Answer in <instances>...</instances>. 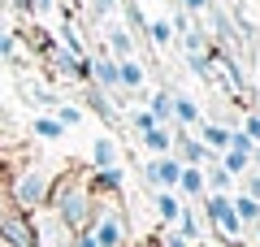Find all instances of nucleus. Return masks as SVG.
Masks as SVG:
<instances>
[{"mask_svg":"<svg viewBox=\"0 0 260 247\" xmlns=\"http://www.w3.org/2000/svg\"><path fill=\"white\" fill-rule=\"evenodd\" d=\"M13 52V35H0V56H9Z\"/></svg>","mask_w":260,"mask_h":247,"instance_id":"nucleus-35","label":"nucleus"},{"mask_svg":"<svg viewBox=\"0 0 260 247\" xmlns=\"http://www.w3.org/2000/svg\"><path fill=\"white\" fill-rule=\"evenodd\" d=\"M178 187H182L186 195H204V169H200V165H182Z\"/></svg>","mask_w":260,"mask_h":247,"instance_id":"nucleus-10","label":"nucleus"},{"mask_svg":"<svg viewBox=\"0 0 260 247\" xmlns=\"http://www.w3.org/2000/svg\"><path fill=\"white\" fill-rule=\"evenodd\" d=\"M230 204H234V212H239L243 226H256V221H260V200H251V195H239V200H230Z\"/></svg>","mask_w":260,"mask_h":247,"instance_id":"nucleus-13","label":"nucleus"},{"mask_svg":"<svg viewBox=\"0 0 260 247\" xmlns=\"http://www.w3.org/2000/svg\"><path fill=\"white\" fill-rule=\"evenodd\" d=\"M174 113L182 126H195L200 121V109H195V100H186V96H174Z\"/></svg>","mask_w":260,"mask_h":247,"instance_id":"nucleus-16","label":"nucleus"},{"mask_svg":"<svg viewBox=\"0 0 260 247\" xmlns=\"http://www.w3.org/2000/svg\"><path fill=\"white\" fill-rule=\"evenodd\" d=\"M251 161L260 165V139H256V143H251Z\"/></svg>","mask_w":260,"mask_h":247,"instance_id":"nucleus-36","label":"nucleus"},{"mask_svg":"<svg viewBox=\"0 0 260 247\" xmlns=\"http://www.w3.org/2000/svg\"><path fill=\"white\" fill-rule=\"evenodd\" d=\"M87 100H91V109L100 113L104 121H117V113H113V104L104 100V91H100V87H87Z\"/></svg>","mask_w":260,"mask_h":247,"instance_id":"nucleus-19","label":"nucleus"},{"mask_svg":"<svg viewBox=\"0 0 260 247\" xmlns=\"http://www.w3.org/2000/svg\"><path fill=\"white\" fill-rule=\"evenodd\" d=\"M143 147H148V152H156V156H165L169 147H174V135H169V130L156 121L152 130H143Z\"/></svg>","mask_w":260,"mask_h":247,"instance_id":"nucleus-9","label":"nucleus"},{"mask_svg":"<svg viewBox=\"0 0 260 247\" xmlns=\"http://www.w3.org/2000/svg\"><path fill=\"white\" fill-rule=\"evenodd\" d=\"M174 5H182L186 13H204L208 9V0H174Z\"/></svg>","mask_w":260,"mask_h":247,"instance_id":"nucleus-30","label":"nucleus"},{"mask_svg":"<svg viewBox=\"0 0 260 247\" xmlns=\"http://www.w3.org/2000/svg\"><path fill=\"white\" fill-rule=\"evenodd\" d=\"M186 61H191V70H195V78H213V48L208 52H186Z\"/></svg>","mask_w":260,"mask_h":247,"instance_id":"nucleus-15","label":"nucleus"},{"mask_svg":"<svg viewBox=\"0 0 260 247\" xmlns=\"http://www.w3.org/2000/svg\"><path fill=\"white\" fill-rule=\"evenodd\" d=\"M126 243H130V226H126L117 191L95 187V204H91L87 226L78 230V247H126Z\"/></svg>","mask_w":260,"mask_h":247,"instance_id":"nucleus-1","label":"nucleus"},{"mask_svg":"<svg viewBox=\"0 0 260 247\" xmlns=\"http://www.w3.org/2000/svg\"><path fill=\"white\" fill-rule=\"evenodd\" d=\"M143 247H160V243H143Z\"/></svg>","mask_w":260,"mask_h":247,"instance_id":"nucleus-37","label":"nucleus"},{"mask_svg":"<svg viewBox=\"0 0 260 247\" xmlns=\"http://www.w3.org/2000/svg\"><path fill=\"white\" fill-rule=\"evenodd\" d=\"M160 247H191V243H186L182 234H169V238H165V243H160Z\"/></svg>","mask_w":260,"mask_h":247,"instance_id":"nucleus-33","label":"nucleus"},{"mask_svg":"<svg viewBox=\"0 0 260 247\" xmlns=\"http://www.w3.org/2000/svg\"><path fill=\"white\" fill-rule=\"evenodd\" d=\"M135 126H139V130H152V126H156V117H152V113H135Z\"/></svg>","mask_w":260,"mask_h":247,"instance_id":"nucleus-32","label":"nucleus"},{"mask_svg":"<svg viewBox=\"0 0 260 247\" xmlns=\"http://www.w3.org/2000/svg\"><path fill=\"white\" fill-rule=\"evenodd\" d=\"M148 35H152V44H160V48H165L169 39H174V26H169V22H152V26H148Z\"/></svg>","mask_w":260,"mask_h":247,"instance_id":"nucleus-24","label":"nucleus"},{"mask_svg":"<svg viewBox=\"0 0 260 247\" xmlns=\"http://www.w3.org/2000/svg\"><path fill=\"white\" fill-rule=\"evenodd\" d=\"M61 130H65V126H61L56 117H39V121H35V135H39V139H56Z\"/></svg>","mask_w":260,"mask_h":247,"instance_id":"nucleus-23","label":"nucleus"},{"mask_svg":"<svg viewBox=\"0 0 260 247\" xmlns=\"http://www.w3.org/2000/svg\"><path fill=\"white\" fill-rule=\"evenodd\" d=\"M113 5H117V0H91V9H95V13H109Z\"/></svg>","mask_w":260,"mask_h":247,"instance_id":"nucleus-34","label":"nucleus"},{"mask_svg":"<svg viewBox=\"0 0 260 247\" xmlns=\"http://www.w3.org/2000/svg\"><path fill=\"white\" fill-rule=\"evenodd\" d=\"M91 78L100 82L104 91H117V87H121V78H117V61H113V56H100V61H91Z\"/></svg>","mask_w":260,"mask_h":247,"instance_id":"nucleus-7","label":"nucleus"},{"mask_svg":"<svg viewBox=\"0 0 260 247\" xmlns=\"http://www.w3.org/2000/svg\"><path fill=\"white\" fill-rule=\"evenodd\" d=\"M243 135H247L251 143L260 139V113H247V117H243Z\"/></svg>","mask_w":260,"mask_h":247,"instance_id":"nucleus-26","label":"nucleus"},{"mask_svg":"<svg viewBox=\"0 0 260 247\" xmlns=\"http://www.w3.org/2000/svg\"><path fill=\"white\" fill-rule=\"evenodd\" d=\"M156 212H160V221H178L182 204L174 200V191H160V195H156Z\"/></svg>","mask_w":260,"mask_h":247,"instance_id":"nucleus-17","label":"nucleus"},{"mask_svg":"<svg viewBox=\"0 0 260 247\" xmlns=\"http://www.w3.org/2000/svg\"><path fill=\"white\" fill-rule=\"evenodd\" d=\"M13 208V200H9V182H5V178H0V217H5V212Z\"/></svg>","mask_w":260,"mask_h":247,"instance_id":"nucleus-29","label":"nucleus"},{"mask_svg":"<svg viewBox=\"0 0 260 247\" xmlns=\"http://www.w3.org/2000/svg\"><path fill=\"white\" fill-rule=\"evenodd\" d=\"M26 221H30V234H35V247H78V230H70L48 204L30 208Z\"/></svg>","mask_w":260,"mask_h":247,"instance_id":"nucleus-4","label":"nucleus"},{"mask_svg":"<svg viewBox=\"0 0 260 247\" xmlns=\"http://www.w3.org/2000/svg\"><path fill=\"white\" fill-rule=\"evenodd\" d=\"M52 169L48 165H26L18 178H5L9 182V200L18 212H30V208H44L48 204V191H52Z\"/></svg>","mask_w":260,"mask_h":247,"instance_id":"nucleus-3","label":"nucleus"},{"mask_svg":"<svg viewBox=\"0 0 260 247\" xmlns=\"http://www.w3.org/2000/svg\"><path fill=\"white\" fill-rule=\"evenodd\" d=\"M117 5L126 9V22H130V30H139V35H143V30H148V18L139 13V5H135V0H117Z\"/></svg>","mask_w":260,"mask_h":247,"instance_id":"nucleus-22","label":"nucleus"},{"mask_svg":"<svg viewBox=\"0 0 260 247\" xmlns=\"http://www.w3.org/2000/svg\"><path fill=\"white\" fill-rule=\"evenodd\" d=\"M0 247H9V243H5V238H0Z\"/></svg>","mask_w":260,"mask_h":247,"instance_id":"nucleus-38","label":"nucleus"},{"mask_svg":"<svg viewBox=\"0 0 260 247\" xmlns=\"http://www.w3.org/2000/svg\"><path fill=\"white\" fill-rule=\"evenodd\" d=\"M225 143H230V130L217 121H204V147H225Z\"/></svg>","mask_w":260,"mask_h":247,"instance_id":"nucleus-20","label":"nucleus"},{"mask_svg":"<svg viewBox=\"0 0 260 247\" xmlns=\"http://www.w3.org/2000/svg\"><path fill=\"white\" fill-rule=\"evenodd\" d=\"M91 161H95V169H109V165H117V143H113V139H95Z\"/></svg>","mask_w":260,"mask_h":247,"instance_id":"nucleus-12","label":"nucleus"},{"mask_svg":"<svg viewBox=\"0 0 260 247\" xmlns=\"http://www.w3.org/2000/svg\"><path fill=\"white\" fill-rule=\"evenodd\" d=\"M117 78L121 87H143V65L135 56H126V61H117Z\"/></svg>","mask_w":260,"mask_h":247,"instance_id":"nucleus-11","label":"nucleus"},{"mask_svg":"<svg viewBox=\"0 0 260 247\" xmlns=\"http://www.w3.org/2000/svg\"><path fill=\"white\" fill-rule=\"evenodd\" d=\"M174 143H178V156H182V165H200V161L208 156V147L200 143V139L182 135V130H174Z\"/></svg>","mask_w":260,"mask_h":247,"instance_id":"nucleus-8","label":"nucleus"},{"mask_svg":"<svg viewBox=\"0 0 260 247\" xmlns=\"http://www.w3.org/2000/svg\"><path fill=\"white\" fill-rule=\"evenodd\" d=\"M109 48H113V56H117V61H126L130 48H135V44H130V30H113V35H109Z\"/></svg>","mask_w":260,"mask_h":247,"instance_id":"nucleus-21","label":"nucleus"},{"mask_svg":"<svg viewBox=\"0 0 260 247\" xmlns=\"http://www.w3.org/2000/svg\"><path fill=\"white\" fill-rule=\"evenodd\" d=\"M247 195H251V200H260V169H256V174H247Z\"/></svg>","mask_w":260,"mask_h":247,"instance_id":"nucleus-31","label":"nucleus"},{"mask_svg":"<svg viewBox=\"0 0 260 247\" xmlns=\"http://www.w3.org/2000/svg\"><path fill=\"white\" fill-rule=\"evenodd\" d=\"M256 243H260V234H256Z\"/></svg>","mask_w":260,"mask_h":247,"instance_id":"nucleus-39","label":"nucleus"},{"mask_svg":"<svg viewBox=\"0 0 260 247\" xmlns=\"http://www.w3.org/2000/svg\"><path fill=\"white\" fill-rule=\"evenodd\" d=\"M178 174H182V161H178V156H160V161H152L148 169H143V178H148L152 187H160V191H174Z\"/></svg>","mask_w":260,"mask_h":247,"instance_id":"nucleus-6","label":"nucleus"},{"mask_svg":"<svg viewBox=\"0 0 260 247\" xmlns=\"http://www.w3.org/2000/svg\"><path fill=\"white\" fill-rule=\"evenodd\" d=\"M152 117H156V121H169V117H174V96H169V91H156V96H152Z\"/></svg>","mask_w":260,"mask_h":247,"instance_id":"nucleus-18","label":"nucleus"},{"mask_svg":"<svg viewBox=\"0 0 260 247\" xmlns=\"http://www.w3.org/2000/svg\"><path fill=\"white\" fill-rule=\"evenodd\" d=\"M204 212H208V221H213L217 230H221V234H243V221H239V212H234V204L225 200V191H213L204 200Z\"/></svg>","mask_w":260,"mask_h":247,"instance_id":"nucleus-5","label":"nucleus"},{"mask_svg":"<svg viewBox=\"0 0 260 247\" xmlns=\"http://www.w3.org/2000/svg\"><path fill=\"white\" fill-rule=\"evenodd\" d=\"M208 182H213V191H225V187L234 182V174H225V169H213V174H208Z\"/></svg>","mask_w":260,"mask_h":247,"instance_id":"nucleus-27","label":"nucleus"},{"mask_svg":"<svg viewBox=\"0 0 260 247\" xmlns=\"http://www.w3.org/2000/svg\"><path fill=\"white\" fill-rule=\"evenodd\" d=\"M178 230H182V238H200V221L191 212H178Z\"/></svg>","mask_w":260,"mask_h":247,"instance_id":"nucleus-25","label":"nucleus"},{"mask_svg":"<svg viewBox=\"0 0 260 247\" xmlns=\"http://www.w3.org/2000/svg\"><path fill=\"white\" fill-rule=\"evenodd\" d=\"M247 165H251V152H239V147H225V165H221L225 174H234V178H239V174H247Z\"/></svg>","mask_w":260,"mask_h":247,"instance_id":"nucleus-14","label":"nucleus"},{"mask_svg":"<svg viewBox=\"0 0 260 247\" xmlns=\"http://www.w3.org/2000/svg\"><path fill=\"white\" fill-rule=\"evenodd\" d=\"M56 121H61V126H74V121H83V113L65 104V109H56Z\"/></svg>","mask_w":260,"mask_h":247,"instance_id":"nucleus-28","label":"nucleus"},{"mask_svg":"<svg viewBox=\"0 0 260 247\" xmlns=\"http://www.w3.org/2000/svg\"><path fill=\"white\" fill-rule=\"evenodd\" d=\"M91 204H95V182L78 169L70 174H56L52 178V191H48V208L65 221L70 230H83L87 217H91Z\"/></svg>","mask_w":260,"mask_h":247,"instance_id":"nucleus-2","label":"nucleus"}]
</instances>
